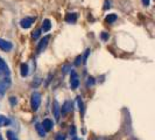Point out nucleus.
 I'll return each mask as SVG.
<instances>
[{
  "label": "nucleus",
  "mask_w": 155,
  "mask_h": 140,
  "mask_svg": "<svg viewBox=\"0 0 155 140\" xmlns=\"http://www.w3.org/2000/svg\"><path fill=\"white\" fill-rule=\"evenodd\" d=\"M41 104V95L39 92H33L31 99V105L33 111H38V109L40 108Z\"/></svg>",
  "instance_id": "nucleus-1"
},
{
  "label": "nucleus",
  "mask_w": 155,
  "mask_h": 140,
  "mask_svg": "<svg viewBox=\"0 0 155 140\" xmlns=\"http://www.w3.org/2000/svg\"><path fill=\"white\" fill-rule=\"evenodd\" d=\"M11 86V79L9 77H4L0 79V96H4V93L8 90Z\"/></svg>",
  "instance_id": "nucleus-2"
},
{
  "label": "nucleus",
  "mask_w": 155,
  "mask_h": 140,
  "mask_svg": "<svg viewBox=\"0 0 155 140\" xmlns=\"http://www.w3.org/2000/svg\"><path fill=\"white\" fill-rule=\"evenodd\" d=\"M79 85V78L76 71H71V77H70V86L72 90H76Z\"/></svg>",
  "instance_id": "nucleus-3"
},
{
  "label": "nucleus",
  "mask_w": 155,
  "mask_h": 140,
  "mask_svg": "<svg viewBox=\"0 0 155 140\" xmlns=\"http://www.w3.org/2000/svg\"><path fill=\"white\" fill-rule=\"evenodd\" d=\"M35 21V18H33V16H28V18H25L22 19L21 21H20V26L25 28V29H27V28H29L31 25L34 23Z\"/></svg>",
  "instance_id": "nucleus-4"
},
{
  "label": "nucleus",
  "mask_w": 155,
  "mask_h": 140,
  "mask_svg": "<svg viewBox=\"0 0 155 140\" xmlns=\"http://www.w3.org/2000/svg\"><path fill=\"white\" fill-rule=\"evenodd\" d=\"M49 40H50V36H49V35H47L43 39H41V41H40L39 45H38V48H36V52H38V53H41V52L46 48L47 45H48V42H49Z\"/></svg>",
  "instance_id": "nucleus-5"
},
{
  "label": "nucleus",
  "mask_w": 155,
  "mask_h": 140,
  "mask_svg": "<svg viewBox=\"0 0 155 140\" xmlns=\"http://www.w3.org/2000/svg\"><path fill=\"white\" fill-rule=\"evenodd\" d=\"M9 75V69H8L7 64L4 62V60L0 57V76H6Z\"/></svg>",
  "instance_id": "nucleus-6"
},
{
  "label": "nucleus",
  "mask_w": 155,
  "mask_h": 140,
  "mask_svg": "<svg viewBox=\"0 0 155 140\" xmlns=\"http://www.w3.org/2000/svg\"><path fill=\"white\" fill-rule=\"evenodd\" d=\"M12 48H13V45H12L9 41L0 39V49H1V50H4V52H9Z\"/></svg>",
  "instance_id": "nucleus-7"
},
{
  "label": "nucleus",
  "mask_w": 155,
  "mask_h": 140,
  "mask_svg": "<svg viewBox=\"0 0 155 140\" xmlns=\"http://www.w3.org/2000/svg\"><path fill=\"white\" fill-rule=\"evenodd\" d=\"M53 112H54L55 120H56V122H58V120H60V117H61V109H60V105H58V103H57L56 101L54 102Z\"/></svg>",
  "instance_id": "nucleus-8"
},
{
  "label": "nucleus",
  "mask_w": 155,
  "mask_h": 140,
  "mask_svg": "<svg viewBox=\"0 0 155 140\" xmlns=\"http://www.w3.org/2000/svg\"><path fill=\"white\" fill-rule=\"evenodd\" d=\"M71 110H72V104H71V102H70V101H67L64 104H63L61 112H62V115H65V113L70 112Z\"/></svg>",
  "instance_id": "nucleus-9"
},
{
  "label": "nucleus",
  "mask_w": 155,
  "mask_h": 140,
  "mask_svg": "<svg viewBox=\"0 0 155 140\" xmlns=\"http://www.w3.org/2000/svg\"><path fill=\"white\" fill-rule=\"evenodd\" d=\"M41 125H42V127L45 128V131H46V132L50 131V130L53 128V122H51L50 119H45Z\"/></svg>",
  "instance_id": "nucleus-10"
},
{
  "label": "nucleus",
  "mask_w": 155,
  "mask_h": 140,
  "mask_svg": "<svg viewBox=\"0 0 155 140\" xmlns=\"http://www.w3.org/2000/svg\"><path fill=\"white\" fill-rule=\"evenodd\" d=\"M65 21L69 23H75L77 21V14L76 13H69V14H67Z\"/></svg>",
  "instance_id": "nucleus-11"
},
{
  "label": "nucleus",
  "mask_w": 155,
  "mask_h": 140,
  "mask_svg": "<svg viewBox=\"0 0 155 140\" xmlns=\"http://www.w3.org/2000/svg\"><path fill=\"white\" fill-rule=\"evenodd\" d=\"M43 25H42V31L43 32H49L50 31V28H51V22H50V20L49 19H46V20H43Z\"/></svg>",
  "instance_id": "nucleus-12"
},
{
  "label": "nucleus",
  "mask_w": 155,
  "mask_h": 140,
  "mask_svg": "<svg viewBox=\"0 0 155 140\" xmlns=\"http://www.w3.org/2000/svg\"><path fill=\"white\" fill-rule=\"evenodd\" d=\"M35 128H36V131H38V133H39L40 137H46V131H45V128L42 127V125L39 124V123H36V125H35Z\"/></svg>",
  "instance_id": "nucleus-13"
},
{
  "label": "nucleus",
  "mask_w": 155,
  "mask_h": 140,
  "mask_svg": "<svg viewBox=\"0 0 155 140\" xmlns=\"http://www.w3.org/2000/svg\"><path fill=\"white\" fill-rule=\"evenodd\" d=\"M20 72H21V76L22 77H26L27 75H28V65L27 64H25V63H22L21 64V67H20Z\"/></svg>",
  "instance_id": "nucleus-14"
},
{
  "label": "nucleus",
  "mask_w": 155,
  "mask_h": 140,
  "mask_svg": "<svg viewBox=\"0 0 155 140\" xmlns=\"http://www.w3.org/2000/svg\"><path fill=\"white\" fill-rule=\"evenodd\" d=\"M9 123H11V120L8 119L7 117L0 115V126H7Z\"/></svg>",
  "instance_id": "nucleus-15"
},
{
  "label": "nucleus",
  "mask_w": 155,
  "mask_h": 140,
  "mask_svg": "<svg viewBox=\"0 0 155 140\" xmlns=\"http://www.w3.org/2000/svg\"><path fill=\"white\" fill-rule=\"evenodd\" d=\"M117 20V15L116 14H109V15L106 16V19H105V21L107 23H112V22H114Z\"/></svg>",
  "instance_id": "nucleus-16"
},
{
  "label": "nucleus",
  "mask_w": 155,
  "mask_h": 140,
  "mask_svg": "<svg viewBox=\"0 0 155 140\" xmlns=\"http://www.w3.org/2000/svg\"><path fill=\"white\" fill-rule=\"evenodd\" d=\"M77 105H78V109H79V112H84V108H83V102H82V98L78 96L77 97Z\"/></svg>",
  "instance_id": "nucleus-17"
},
{
  "label": "nucleus",
  "mask_w": 155,
  "mask_h": 140,
  "mask_svg": "<svg viewBox=\"0 0 155 140\" xmlns=\"http://www.w3.org/2000/svg\"><path fill=\"white\" fill-rule=\"evenodd\" d=\"M6 134H7V139L8 140H18L15 138V135H14V133L12 132V131H7V133H6Z\"/></svg>",
  "instance_id": "nucleus-18"
},
{
  "label": "nucleus",
  "mask_w": 155,
  "mask_h": 140,
  "mask_svg": "<svg viewBox=\"0 0 155 140\" xmlns=\"http://www.w3.org/2000/svg\"><path fill=\"white\" fill-rule=\"evenodd\" d=\"M70 134H71L72 139L76 138V128H75V126H71V128H70Z\"/></svg>",
  "instance_id": "nucleus-19"
},
{
  "label": "nucleus",
  "mask_w": 155,
  "mask_h": 140,
  "mask_svg": "<svg viewBox=\"0 0 155 140\" xmlns=\"http://www.w3.org/2000/svg\"><path fill=\"white\" fill-rule=\"evenodd\" d=\"M93 84H94V78L93 77L87 78V85H93Z\"/></svg>",
  "instance_id": "nucleus-20"
},
{
  "label": "nucleus",
  "mask_w": 155,
  "mask_h": 140,
  "mask_svg": "<svg viewBox=\"0 0 155 140\" xmlns=\"http://www.w3.org/2000/svg\"><path fill=\"white\" fill-rule=\"evenodd\" d=\"M55 140H65V135L64 134H57Z\"/></svg>",
  "instance_id": "nucleus-21"
},
{
  "label": "nucleus",
  "mask_w": 155,
  "mask_h": 140,
  "mask_svg": "<svg viewBox=\"0 0 155 140\" xmlns=\"http://www.w3.org/2000/svg\"><path fill=\"white\" fill-rule=\"evenodd\" d=\"M89 54H90V49H86L85 54H84V61H83L84 63H86V60H87V56H89Z\"/></svg>",
  "instance_id": "nucleus-22"
},
{
  "label": "nucleus",
  "mask_w": 155,
  "mask_h": 140,
  "mask_svg": "<svg viewBox=\"0 0 155 140\" xmlns=\"http://www.w3.org/2000/svg\"><path fill=\"white\" fill-rule=\"evenodd\" d=\"M40 34H41V31H40V29H38V31L33 34V38H34V39H38V38L40 36Z\"/></svg>",
  "instance_id": "nucleus-23"
},
{
  "label": "nucleus",
  "mask_w": 155,
  "mask_h": 140,
  "mask_svg": "<svg viewBox=\"0 0 155 140\" xmlns=\"http://www.w3.org/2000/svg\"><path fill=\"white\" fill-rule=\"evenodd\" d=\"M9 102H11V104H12V105H15V104H16V98H15V97H9Z\"/></svg>",
  "instance_id": "nucleus-24"
},
{
  "label": "nucleus",
  "mask_w": 155,
  "mask_h": 140,
  "mask_svg": "<svg viewBox=\"0 0 155 140\" xmlns=\"http://www.w3.org/2000/svg\"><path fill=\"white\" fill-rule=\"evenodd\" d=\"M101 39L107 40V39H109V34H107V33H101Z\"/></svg>",
  "instance_id": "nucleus-25"
},
{
  "label": "nucleus",
  "mask_w": 155,
  "mask_h": 140,
  "mask_svg": "<svg viewBox=\"0 0 155 140\" xmlns=\"http://www.w3.org/2000/svg\"><path fill=\"white\" fill-rule=\"evenodd\" d=\"M81 61H82V56H78L77 58H76V62H75V64H76V65H79V64H81Z\"/></svg>",
  "instance_id": "nucleus-26"
},
{
  "label": "nucleus",
  "mask_w": 155,
  "mask_h": 140,
  "mask_svg": "<svg viewBox=\"0 0 155 140\" xmlns=\"http://www.w3.org/2000/svg\"><path fill=\"white\" fill-rule=\"evenodd\" d=\"M142 1V4H143V6H149V0H141Z\"/></svg>",
  "instance_id": "nucleus-27"
},
{
  "label": "nucleus",
  "mask_w": 155,
  "mask_h": 140,
  "mask_svg": "<svg viewBox=\"0 0 155 140\" xmlns=\"http://www.w3.org/2000/svg\"><path fill=\"white\" fill-rule=\"evenodd\" d=\"M68 69H69V65H64V67H63V72H64V74H65V72H68Z\"/></svg>",
  "instance_id": "nucleus-28"
},
{
  "label": "nucleus",
  "mask_w": 155,
  "mask_h": 140,
  "mask_svg": "<svg viewBox=\"0 0 155 140\" xmlns=\"http://www.w3.org/2000/svg\"><path fill=\"white\" fill-rule=\"evenodd\" d=\"M110 8V1H105V6H104V9H107Z\"/></svg>",
  "instance_id": "nucleus-29"
},
{
  "label": "nucleus",
  "mask_w": 155,
  "mask_h": 140,
  "mask_svg": "<svg viewBox=\"0 0 155 140\" xmlns=\"http://www.w3.org/2000/svg\"><path fill=\"white\" fill-rule=\"evenodd\" d=\"M74 140H82V139H77V138H74Z\"/></svg>",
  "instance_id": "nucleus-30"
},
{
  "label": "nucleus",
  "mask_w": 155,
  "mask_h": 140,
  "mask_svg": "<svg viewBox=\"0 0 155 140\" xmlns=\"http://www.w3.org/2000/svg\"><path fill=\"white\" fill-rule=\"evenodd\" d=\"M0 140H2V138H1V135H0Z\"/></svg>",
  "instance_id": "nucleus-31"
}]
</instances>
